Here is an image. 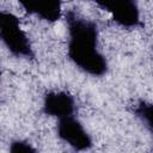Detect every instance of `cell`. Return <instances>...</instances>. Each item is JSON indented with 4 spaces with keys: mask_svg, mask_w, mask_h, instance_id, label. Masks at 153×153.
Segmentation results:
<instances>
[{
    "mask_svg": "<svg viewBox=\"0 0 153 153\" xmlns=\"http://www.w3.org/2000/svg\"><path fill=\"white\" fill-rule=\"evenodd\" d=\"M66 23L69 60L84 73L92 76H103L108 72V61L99 49L97 24L73 11L67 13Z\"/></svg>",
    "mask_w": 153,
    "mask_h": 153,
    "instance_id": "1",
    "label": "cell"
},
{
    "mask_svg": "<svg viewBox=\"0 0 153 153\" xmlns=\"http://www.w3.org/2000/svg\"><path fill=\"white\" fill-rule=\"evenodd\" d=\"M0 37L7 50L17 56L33 59L35 54L26 32L22 29L17 16L11 12L2 11L0 14Z\"/></svg>",
    "mask_w": 153,
    "mask_h": 153,
    "instance_id": "2",
    "label": "cell"
},
{
    "mask_svg": "<svg viewBox=\"0 0 153 153\" xmlns=\"http://www.w3.org/2000/svg\"><path fill=\"white\" fill-rule=\"evenodd\" d=\"M56 134L62 142L74 151H87L93 145L91 135L74 115L57 120Z\"/></svg>",
    "mask_w": 153,
    "mask_h": 153,
    "instance_id": "3",
    "label": "cell"
},
{
    "mask_svg": "<svg viewBox=\"0 0 153 153\" xmlns=\"http://www.w3.org/2000/svg\"><path fill=\"white\" fill-rule=\"evenodd\" d=\"M100 8L108 11L112 20L126 29L136 27L140 24V8L137 0H90Z\"/></svg>",
    "mask_w": 153,
    "mask_h": 153,
    "instance_id": "4",
    "label": "cell"
},
{
    "mask_svg": "<svg viewBox=\"0 0 153 153\" xmlns=\"http://www.w3.org/2000/svg\"><path fill=\"white\" fill-rule=\"evenodd\" d=\"M42 110L57 120L75 114V99L66 91H48L43 97Z\"/></svg>",
    "mask_w": 153,
    "mask_h": 153,
    "instance_id": "5",
    "label": "cell"
},
{
    "mask_svg": "<svg viewBox=\"0 0 153 153\" xmlns=\"http://www.w3.org/2000/svg\"><path fill=\"white\" fill-rule=\"evenodd\" d=\"M18 4L30 14L54 23L61 18L62 0H17Z\"/></svg>",
    "mask_w": 153,
    "mask_h": 153,
    "instance_id": "6",
    "label": "cell"
},
{
    "mask_svg": "<svg viewBox=\"0 0 153 153\" xmlns=\"http://www.w3.org/2000/svg\"><path fill=\"white\" fill-rule=\"evenodd\" d=\"M134 114L153 136V103L146 100L139 102L134 108Z\"/></svg>",
    "mask_w": 153,
    "mask_h": 153,
    "instance_id": "7",
    "label": "cell"
},
{
    "mask_svg": "<svg viewBox=\"0 0 153 153\" xmlns=\"http://www.w3.org/2000/svg\"><path fill=\"white\" fill-rule=\"evenodd\" d=\"M8 151L11 153H33L37 152V149L32 146V143H30L26 140H22V139H17L11 141Z\"/></svg>",
    "mask_w": 153,
    "mask_h": 153,
    "instance_id": "8",
    "label": "cell"
}]
</instances>
